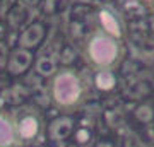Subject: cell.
<instances>
[{"label":"cell","instance_id":"1","mask_svg":"<svg viewBox=\"0 0 154 147\" xmlns=\"http://www.w3.org/2000/svg\"><path fill=\"white\" fill-rule=\"evenodd\" d=\"M82 96V82L70 70L60 72L51 82V101L62 109H74L79 106Z\"/></svg>","mask_w":154,"mask_h":147},{"label":"cell","instance_id":"5","mask_svg":"<svg viewBox=\"0 0 154 147\" xmlns=\"http://www.w3.org/2000/svg\"><path fill=\"white\" fill-rule=\"evenodd\" d=\"M101 21H103V26H105V29H106V34H110L113 38H120V34H122L120 24H118V21H116L111 14L101 12Z\"/></svg>","mask_w":154,"mask_h":147},{"label":"cell","instance_id":"4","mask_svg":"<svg viewBox=\"0 0 154 147\" xmlns=\"http://www.w3.org/2000/svg\"><path fill=\"white\" fill-rule=\"evenodd\" d=\"M17 142L14 120L0 113V147H12Z\"/></svg>","mask_w":154,"mask_h":147},{"label":"cell","instance_id":"3","mask_svg":"<svg viewBox=\"0 0 154 147\" xmlns=\"http://www.w3.org/2000/svg\"><path fill=\"white\" fill-rule=\"evenodd\" d=\"M16 137L17 142H33L41 132V121L34 113H22L16 121Z\"/></svg>","mask_w":154,"mask_h":147},{"label":"cell","instance_id":"2","mask_svg":"<svg viewBox=\"0 0 154 147\" xmlns=\"http://www.w3.org/2000/svg\"><path fill=\"white\" fill-rule=\"evenodd\" d=\"M88 58L94 67L108 70L120 58V46L110 34H94L88 44Z\"/></svg>","mask_w":154,"mask_h":147}]
</instances>
